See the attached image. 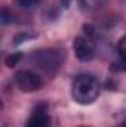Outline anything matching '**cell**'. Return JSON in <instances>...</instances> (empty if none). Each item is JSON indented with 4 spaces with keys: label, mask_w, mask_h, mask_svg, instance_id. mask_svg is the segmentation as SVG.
I'll list each match as a JSON object with an SVG mask.
<instances>
[{
    "label": "cell",
    "mask_w": 126,
    "mask_h": 127,
    "mask_svg": "<svg viewBox=\"0 0 126 127\" xmlns=\"http://www.w3.org/2000/svg\"><path fill=\"white\" fill-rule=\"evenodd\" d=\"M101 93V84L92 74H79L73 80L71 95L73 99L80 105H89L98 99Z\"/></svg>",
    "instance_id": "obj_1"
},
{
    "label": "cell",
    "mask_w": 126,
    "mask_h": 127,
    "mask_svg": "<svg viewBox=\"0 0 126 127\" xmlns=\"http://www.w3.org/2000/svg\"><path fill=\"white\" fill-rule=\"evenodd\" d=\"M31 61L37 68L52 72L57 71L64 62V52L60 49H39L30 55Z\"/></svg>",
    "instance_id": "obj_2"
},
{
    "label": "cell",
    "mask_w": 126,
    "mask_h": 127,
    "mask_svg": "<svg viewBox=\"0 0 126 127\" xmlns=\"http://www.w3.org/2000/svg\"><path fill=\"white\" fill-rule=\"evenodd\" d=\"M15 83L19 87V90H22L25 93L36 92V90L42 89V86H43V80L40 78V75H37L31 69L18 71L15 74Z\"/></svg>",
    "instance_id": "obj_3"
},
{
    "label": "cell",
    "mask_w": 126,
    "mask_h": 127,
    "mask_svg": "<svg viewBox=\"0 0 126 127\" xmlns=\"http://www.w3.org/2000/svg\"><path fill=\"white\" fill-rule=\"evenodd\" d=\"M74 55L79 61L82 62H88L91 61L92 58L95 56V47H94V43L85 37V35H79L76 37L74 40Z\"/></svg>",
    "instance_id": "obj_4"
},
{
    "label": "cell",
    "mask_w": 126,
    "mask_h": 127,
    "mask_svg": "<svg viewBox=\"0 0 126 127\" xmlns=\"http://www.w3.org/2000/svg\"><path fill=\"white\" fill-rule=\"evenodd\" d=\"M25 127H51L48 108L46 106H37L30 115V118L27 120Z\"/></svg>",
    "instance_id": "obj_5"
},
{
    "label": "cell",
    "mask_w": 126,
    "mask_h": 127,
    "mask_svg": "<svg viewBox=\"0 0 126 127\" xmlns=\"http://www.w3.org/2000/svg\"><path fill=\"white\" fill-rule=\"evenodd\" d=\"M22 58V55L21 53H10V55H7L6 56V59H4V64H6V66H9V68H12V66H15L16 64L19 62V59Z\"/></svg>",
    "instance_id": "obj_6"
},
{
    "label": "cell",
    "mask_w": 126,
    "mask_h": 127,
    "mask_svg": "<svg viewBox=\"0 0 126 127\" xmlns=\"http://www.w3.org/2000/svg\"><path fill=\"white\" fill-rule=\"evenodd\" d=\"M117 52H119V56L122 59V62L126 64V35L122 37L119 40V44H117Z\"/></svg>",
    "instance_id": "obj_7"
},
{
    "label": "cell",
    "mask_w": 126,
    "mask_h": 127,
    "mask_svg": "<svg viewBox=\"0 0 126 127\" xmlns=\"http://www.w3.org/2000/svg\"><path fill=\"white\" fill-rule=\"evenodd\" d=\"M39 3V0H16V4H19L24 9H31Z\"/></svg>",
    "instance_id": "obj_8"
},
{
    "label": "cell",
    "mask_w": 126,
    "mask_h": 127,
    "mask_svg": "<svg viewBox=\"0 0 126 127\" xmlns=\"http://www.w3.org/2000/svg\"><path fill=\"white\" fill-rule=\"evenodd\" d=\"M10 15H9V12H7V9H1V24L4 25V24H7L12 18H9Z\"/></svg>",
    "instance_id": "obj_9"
},
{
    "label": "cell",
    "mask_w": 126,
    "mask_h": 127,
    "mask_svg": "<svg viewBox=\"0 0 126 127\" xmlns=\"http://www.w3.org/2000/svg\"><path fill=\"white\" fill-rule=\"evenodd\" d=\"M122 127H126V118L123 120V123H122Z\"/></svg>",
    "instance_id": "obj_10"
},
{
    "label": "cell",
    "mask_w": 126,
    "mask_h": 127,
    "mask_svg": "<svg viewBox=\"0 0 126 127\" xmlns=\"http://www.w3.org/2000/svg\"><path fill=\"white\" fill-rule=\"evenodd\" d=\"M96 1H99V3H102V1H105V0H96Z\"/></svg>",
    "instance_id": "obj_11"
},
{
    "label": "cell",
    "mask_w": 126,
    "mask_h": 127,
    "mask_svg": "<svg viewBox=\"0 0 126 127\" xmlns=\"http://www.w3.org/2000/svg\"><path fill=\"white\" fill-rule=\"evenodd\" d=\"M82 127H88V126H82Z\"/></svg>",
    "instance_id": "obj_12"
}]
</instances>
